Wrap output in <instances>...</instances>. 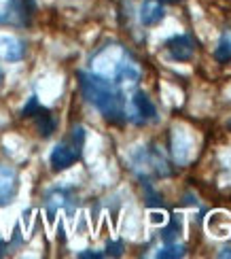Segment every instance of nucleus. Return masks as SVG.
<instances>
[{
  "instance_id": "obj_1",
  "label": "nucleus",
  "mask_w": 231,
  "mask_h": 259,
  "mask_svg": "<svg viewBox=\"0 0 231 259\" xmlns=\"http://www.w3.org/2000/svg\"><path fill=\"white\" fill-rule=\"evenodd\" d=\"M79 85L81 92L85 96V100L91 106H96L104 119L113 121V123H121L127 119L125 115V100L123 94H121L119 85L108 81L106 77L98 72H79Z\"/></svg>"
},
{
  "instance_id": "obj_2",
  "label": "nucleus",
  "mask_w": 231,
  "mask_h": 259,
  "mask_svg": "<svg viewBox=\"0 0 231 259\" xmlns=\"http://www.w3.org/2000/svg\"><path fill=\"white\" fill-rule=\"evenodd\" d=\"M83 140H85V130L83 127H74V132L68 140L60 143L56 149L51 151V168L53 170H66L74 166L81 159V149H83Z\"/></svg>"
},
{
  "instance_id": "obj_3",
  "label": "nucleus",
  "mask_w": 231,
  "mask_h": 259,
  "mask_svg": "<svg viewBox=\"0 0 231 259\" xmlns=\"http://www.w3.org/2000/svg\"><path fill=\"white\" fill-rule=\"evenodd\" d=\"M125 115L134 123H140L142 125V123H149V121L155 119L157 109H155V104L151 102V98H149L145 92H136L129 98V102L125 104Z\"/></svg>"
},
{
  "instance_id": "obj_4",
  "label": "nucleus",
  "mask_w": 231,
  "mask_h": 259,
  "mask_svg": "<svg viewBox=\"0 0 231 259\" xmlns=\"http://www.w3.org/2000/svg\"><path fill=\"white\" fill-rule=\"evenodd\" d=\"M166 53L174 62H189L195 53V40L189 34H176L166 40Z\"/></svg>"
},
{
  "instance_id": "obj_5",
  "label": "nucleus",
  "mask_w": 231,
  "mask_h": 259,
  "mask_svg": "<svg viewBox=\"0 0 231 259\" xmlns=\"http://www.w3.org/2000/svg\"><path fill=\"white\" fill-rule=\"evenodd\" d=\"M19 189V177L11 166H0V206L13 202Z\"/></svg>"
},
{
  "instance_id": "obj_6",
  "label": "nucleus",
  "mask_w": 231,
  "mask_h": 259,
  "mask_svg": "<svg viewBox=\"0 0 231 259\" xmlns=\"http://www.w3.org/2000/svg\"><path fill=\"white\" fill-rule=\"evenodd\" d=\"M163 7H161V3L159 0H147L145 5L140 7V21L145 26H155V24H159V21L163 19Z\"/></svg>"
},
{
  "instance_id": "obj_7",
  "label": "nucleus",
  "mask_w": 231,
  "mask_h": 259,
  "mask_svg": "<svg viewBox=\"0 0 231 259\" xmlns=\"http://www.w3.org/2000/svg\"><path fill=\"white\" fill-rule=\"evenodd\" d=\"M0 45H5V47H3V56H5V60H9V62H17V60L24 58V42H19L17 38L5 36V38H0Z\"/></svg>"
},
{
  "instance_id": "obj_8",
  "label": "nucleus",
  "mask_w": 231,
  "mask_h": 259,
  "mask_svg": "<svg viewBox=\"0 0 231 259\" xmlns=\"http://www.w3.org/2000/svg\"><path fill=\"white\" fill-rule=\"evenodd\" d=\"M36 119V125H38V130H40V136H51L53 134V130H56V119H53V115L45 109V106H40V109L32 115Z\"/></svg>"
},
{
  "instance_id": "obj_9",
  "label": "nucleus",
  "mask_w": 231,
  "mask_h": 259,
  "mask_svg": "<svg viewBox=\"0 0 231 259\" xmlns=\"http://www.w3.org/2000/svg\"><path fill=\"white\" fill-rule=\"evenodd\" d=\"M182 255H184V246L176 244V242H168L166 246H161V249L155 253V257H159V259H178Z\"/></svg>"
},
{
  "instance_id": "obj_10",
  "label": "nucleus",
  "mask_w": 231,
  "mask_h": 259,
  "mask_svg": "<svg viewBox=\"0 0 231 259\" xmlns=\"http://www.w3.org/2000/svg\"><path fill=\"white\" fill-rule=\"evenodd\" d=\"M214 56L218 62H229L231 60V34H225L218 42V47L214 51Z\"/></svg>"
},
{
  "instance_id": "obj_11",
  "label": "nucleus",
  "mask_w": 231,
  "mask_h": 259,
  "mask_svg": "<svg viewBox=\"0 0 231 259\" xmlns=\"http://www.w3.org/2000/svg\"><path fill=\"white\" fill-rule=\"evenodd\" d=\"M38 109H40V102H38L36 96H32V98L28 100V104L24 106V111H21V115H24V117H32Z\"/></svg>"
},
{
  "instance_id": "obj_12",
  "label": "nucleus",
  "mask_w": 231,
  "mask_h": 259,
  "mask_svg": "<svg viewBox=\"0 0 231 259\" xmlns=\"http://www.w3.org/2000/svg\"><path fill=\"white\" fill-rule=\"evenodd\" d=\"M106 251H108V255H113V257H119L121 253H123V242H108Z\"/></svg>"
},
{
  "instance_id": "obj_13",
  "label": "nucleus",
  "mask_w": 231,
  "mask_h": 259,
  "mask_svg": "<svg viewBox=\"0 0 231 259\" xmlns=\"http://www.w3.org/2000/svg\"><path fill=\"white\" fill-rule=\"evenodd\" d=\"M79 257H89V259H100V257H104V253H94V251H83V253H79Z\"/></svg>"
},
{
  "instance_id": "obj_14",
  "label": "nucleus",
  "mask_w": 231,
  "mask_h": 259,
  "mask_svg": "<svg viewBox=\"0 0 231 259\" xmlns=\"http://www.w3.org/2000/svg\"><path fill=\"white\" fill-rule=\"evenodd\" d=\"M218 257H231V249H223L221 253H218Z\"/></svg>"
},
{
  "instance_id": "obj_15",
  "label": "nucleus",
  "mask_w": 231,
  "mask_h": 259,
  "mask_svg": "<svg viewBox=\"0 0 231 259\" xmlns=\"http://www.w3.org/2000/svg\"><path fill=\"white\" fill-rule=\"evenodd\" d=\"M5 249H7V244H5L3 240H0V257H3V255H5Z\"/></svg>"
},
{
  "instance_id": "obj_16",
  "label": "nucleus",
  "mask_w": 231,
  "mask_h": 259,
  "mask_svg": "<svg viewBox=\"0 0 231 259\" xmlns=\"http://www.w3.org/2000/svg\"><path fill=\"white\" fill-rule=\"evenodd\" d=\"M159 3H168V5H176V3H182V0H159Z\"/></svg>"
},
{
  "instance_id": "obj_17",
  "label": "nucleus",
  "mask_w": 231,
  "mask_h": 259,
  "mask_svg": "<svg viewBox=\"0 0 231 259\" xmlns=\"http://www.w3.org/2000/svg\"><path fill=\"white\" fill-rule=\"evenodd\" d=\"M0 79H3V70H0Z\"/></svg>"
}]
</instances>
